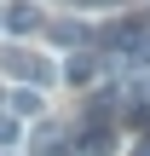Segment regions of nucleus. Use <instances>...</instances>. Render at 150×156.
Wrapping results in <instances>:
<instances>
[{
  "instance_id": "20e7f679",
  "label": "nucleus",
  "mask_w": 150,
  "mask_h": 156,
  "mask_svg": "<svg viewBox=\"0 0 150 156\" xmlns=\"http://www.w3.org/2000/svg\"><path fill=\"white\" fill-rule=\"evenodd\" d=\"M46 35L58 41V46H87L92 35H87V23H75V17H52L46 23Z\"/></svg>"
},
{
  "instance_id": "f257e3e1",
  "label": "nucleus",
  "mask_w": 150,
  "mask_h": 156,
  "mask_svg": "<svg viewBox=\"0 0 150 156\" xmlns=\"http://www.w3.org/2000/svg\"><path fill=\"white\" fill-rule=\"evenodd\" d=\"M0 64H6V75H17V81H29V87H46V81L58 75V69H52L46 58H35L29 46H6V58H0Z\"/></svg>"
},
{
  "instance_id": "0eeeda50",
  "label": "nucleus",
  "mask_w": 150,
  "mask_h": 156,
  "mask_svg": "<svg viewBox=\"0 0 150 156\" xmlns=\"http://www.w3.org/2000/svg\"><path fill=\"white\" fill-rule=\"evenodd\" d=\"M35 156H75V145H69L64 133H52V127H40V133H35Z\"/></svg>"
},
{
  "instance_id": "423d86ee",
  "label": "nucleus",
  "mask_w": 150,
  "mask_h": 156,
  "mask_svg": "<svg viewBox=\"0 0 150 156\" xmlns=\"http://www.w3.org/2000/svg\"><path fill=\"white\" fill-rule=\"evenodd\" d=\"M6 110H12V116H23V122H29V116H40V87H29V81H23L17 93H6Z\"/></svg>"
},
{
  "instance_id": "1a4fd4ad",
  "label": "nucleus",
  "mask_w": 150,
  "mask_h": 156,
  "mask_svg": "<svg viewBox=\"0 0 150 156\" xmlns=\"http://www.w3.org/2000/svg\"><path fill=\"white\" fill-rule=\"evenodd\" d=\"M17 145H23V116L0 110V151H17Z\"/></svg>"
},
{
  "instance_id": "9d476101",
  "label": "nucleus",
  "mask_w": 150,
  "mask_h": 156,
  "mask_svg": "<svg viewBox=\"0 0 150 156\" xmlns=\"http://www.w3.org/2000/svg\"><path fill=\"white\" fill-rule=\"evenodd\" d=\"M127 156H150V127H139V133H133V151Z\"/></svg>"
},
{
  "instance_id": "39448f33",
  "label": "nucleus",
  "mask_w": 150,
  "mask_h": 156,
  "mask_svg": "<svg viewBox=\"0 0 150 156\" xmlns=\"http://www.w3.org/2000/svg\"><path fill=\"white\" fill-rule=\"evenodd\" d=\"M121 64H133V69H150V23L127 35V46H121Z\"/></svg>"
},
{
  "instance_id": "f03ea898",
  "label": "nucleus",
  "mask_w": 150,
  "mask_h": 156,
  "mask_svg": "<svg viewBox=\"0 0 150 156\" xmlns=\"http://www.w3.org/2000/svg\"><path fill=\"white\" fill-rule=\"evenodd\" d=\"M0 29H12V35H35V29H40V6H35V0H12V6H0Z\"/></svg>"
},
{
  "instance_id": "6e6552de",
  "label": "nucleus",
  "mask_w": 150,
  "mask_h": 156,
  "mask_svg": "<svg viewBox=\"0 0 150 156\" xmlns=\"http://www.w3.org/2000/svg\"><path fill=\"white\" fill-rule=\"evenodd\" d=\"M64 75H69V81H75V87H87V81H92V75H98V58H92V52H75V58H69V64H64Z\"/></svg>"
},
{
  "instance_id": "7ed1b4c3",
  "label": "nucleus",
  "mask_w": 150,
  "mask_h": 156,
  "mask_svg": "<svg viewBox=\"0 0 150 156\" xmlns=\"http://www.w3.org/2000/svg\"><path fill=\"white\" fill-rule=\"evenodd\" d=\"M116 145V133H110V122H98V116H87V127H81V139H75V151L81 156H110Z\"/></svg>"
}]
</instances>
